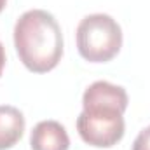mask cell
I'll list each match as a JSON object with an SVG mask.
<instances>
[{
    "label": "cell",
    "mask_w": 150,
    "mask_h": 150,
    "mask_svg": "<svg viewBox=\"0 0 150 150\" xmlns=\"http://www.w3.org/2000/svg\"><path fill=\"white\" fill-rule=\"evenodd\" d=\"M14 47L30 72L54 70L63 56V33L56 18L44 9L23 12L14 25Z\"/></svg>",
    "instance_id": "1"
},
{
    "label": "cell",
    "mask_w": 150,
    "mask_h": 150,
    "mask_svg": "<svg viewBox=\"0 0 150 150\" xmlns=\"http://www.w3.org/2000/svg\"><path fill=\"white\" fill-rule=\"evenodd\" d=\"M127 103L108 96H82V112L77 117L80 138L96 149L117 145L126 131L124 112Z\"/></svg>",
    "instance_id": "2"
},
{
    "label": "cell",
    "mask_w": 150,
    "mask_h": 150,
    "mask_svg": "<svg viewBox=\"0 0 150 150\" xmlns=\"http://www.w3.org/2000/svg\"><path fill=\"white\" fill-rule=\"evenodd\" d=\"M79 54L89 63H108L122 47L120 25L108 14H89L80 19L77 32Z\"/></svg>",
    "instance_id": "3"
},
{
    "label": "cell",
    "mask_w": 150,
    "mask_h": 150,
    "mask_svg": "<svg viewBox=\"0 0 150 150\" xmlns=\"http://www.w3.org/2000/svg\"><path fill=\"white\" fill-rule=\"evenodd\" d=\"M32 150H68L70 138L58 120H40L30 134Z\"/></svg>",
    "instance_id": "4"
},
{
    "label": "cell",
    "mask_w": 150,
    "mask_h": 150,
    "mask_svg": "<svg viewBox=\"0 0 150 150\" xmlns=\"http://www.w3.org/2000/svg\"><path fill=\"white\" fill-rule=\"evenodd\" d=\"M25 115L12 105H0V150L12 149L25 133Z\"/></svg>",
    "instance_id": "5"
},
{
    "label": "cell",
    "mask_w": 150,
    "mask_h": 150,
    "mask_svg": "<svg viewBox=\"0 0 150 150\" xmlns=\"http://www.w3.org/2000/svg\"><path fill=\"white\" fill-rule=\"evenodd\" d=\"M133 150H150V126L140 131L133 143Z\"/></svg>",
    "instance_id": "6"
},
{
    "label": "cell",
    "mask_w": 150,
    "mask_h": 150,
    "mask_svg": "<svg viewBox=\"0 0 150 150\" xmlns=\"http://www.w3.org/2000/svg\"><path fill=\"white\" fill-rule=\"evenodd\" d=\"M5 61H7V58H5V49H4V45H2V42H0V77H2V74H4Z\"/></svg>",
    "instance_id": "7"
},
{
    "label": "cell",
    "mask_w": 150,
    "mask_h": 150,
    "mask_svg": "<svg viewBox=\"0 0 150 150\" xmlns=\"http://www.w3.org/2000/svg\"><path fill=\"white\" fill-rule=\"evenodd\" d=\"M5 4H7V0H0V12L5 9Z\"/></svg>",
    "instance_id": "8"
}]
</instances>
